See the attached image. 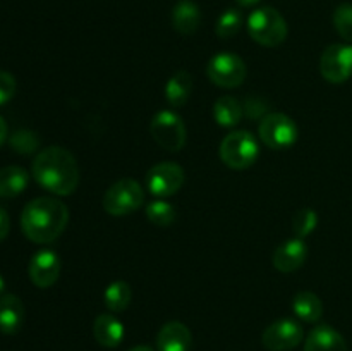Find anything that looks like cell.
Wrapping results in <instances>:
<instances>
[{
	"label": "cell",
	"instance_id": "6da1fadb",
	"mask_svg": "<svg viewBox=\"0 0 352 351\" xmlns=\"http://www.w3.org/2000/svg\"><path fill=\"white\" fill-rule=\"evenodd\" d=\"M33 178L38 184L57 196H67L78 189L79 165L74 155L62 147H48L34 157Z\"/></svg>",
	"mask_w": 352,
	"mask_h": 351
},
{
	"label": "cell",
	"instance_id": "7a4b0ae2",
	"mask_svg": "<svg viewBox=\"0 0 352 351\" xmlns=\"http://www.w3.org/2000/svg\"><path fill=\"white\" fill-rule=\"evenodd\" d=\"M69 222V209L57 198H34L21 213V229L24 236L36 244L57 240Z\"/></svg>",
	"mask_w": 352,
	"mask_h": 351
},
{
	"label": "cell",
	"instance_id": "3957f363",
	"mask_svg": "<svg viewBox=\"0 0 352 351\" xmlns=\"http://www.w3.org/2000/svg\"><path fill=\"white\" fill-rule=\"evenodd\" d=\"M248 33L263 47H278L287 38V23L274 7H260L248 17Z\"/></svg>",
	"mask_w": 352,
	"mask_h": 351
},
{
	"label": "cell",
	"instance_id": "277c9868",
	"mask_svg": "<svg viewBox=\"0 0 352 351\" xmlns=\"http://www.w3.org/2000/svg\"><path fill=\"white\" fill-rule=\"evenodd\" d=\"M260 157V145L250 131H232L220 143V158L227 167L244 171Z\"/></svg>",
	"mask_w": 352,
	"mask_h": 351
},
{
	"label": "cell",
	"instance_id": "5b68a950",
	"mask_svg": "<svg viewBox=\"0 0 352 351\" xmlns=\"http://www.w3.org/2000/svg\"><path fill=\"white\" fill-rule=\"evenodd\" d=\"M103 209L113 217H126L141 209L144 203V189L136 179L124 178L113 182L103 195Z\"/></svg>",
	"mask_w": 352,
	"mask_h": 351
},
{
	"label": "cell",
	"instance_id": "8992f818",
	"mask_svg": "<svg viewBox=\"0 0 352 351\" xmlns=\"http://www.w3.org/2000/svg\"><path fill=\"white\" fill-rule=\"evenodd\" d=\"M150 134L158 147L167 151H179L184 148L188 131L182 117L174 110H160L150 123Z\"/></svg>",
	"mask_w": 352,
	"mask_h": 351
},
{
	"label": "cell",
	"instance_id": "52a82bcc",
	"mask_svg": "<svg viewBox=\"0 0 352 351\" xmlns=\"http://www.w3.org/2000/svg\"><path fill=\"white\" fill-rule=\"evenodd\" d=\"M261 143L272 150H285L298 141V124L282 112H272L261 117L258 126Z\"/></svg>",
	"mask_w": 352,
	"mask_h": 351
},
{
	"label": "cell",
	"instance_id": "ba28073f",
	"mask_svg": "<svg viewBox=\"0 0 352 351\" xmlns=\"http://www.w3.org/2000/svg\"><path fill=\"white\" fill-rule=\"evenodd\" d=\"M248 74L246 64L239 55L232 52H220L210 58L206 65V76L210 81L220 88H237L244 83Z\"/></svg>",
	"mask_w": 352,
	"mask_h": 351
},
{
	"label": "cell",
	"instance_id": "9c48e42d",
	"mask_svg": "<svg viewBox=\"0 0 352 351\" xmlns=\"http://www.w3.org/2000/svg\"><path fill=\"white\" fill-rule=\"evenodd\" d=\"M320 72L333 85L346 83L352 76V45L333 43L327 47L320 58Z\"/></svg>",
	"mask_w": 352,
	"mask_h": 351
},
{
	"label": "cell",
	"instance_id": "30bf717a",
	"mask_svg": "<svg viewBox=\"0 0 352 351\" xmlns=\"http://www.w3.org/2000/svg\"><path fill=\"white\" fill-rule=\"evenodd\" d=\"M184 169L174 162H160L155 164L146 174V186L151 195L157 198L174 196L184 184Z\"/></svg>",
	"mask_w": 352,
	"mask_h": 351
},
{
	"label": "cell",
	"instance_id": "8fae6325",
	"mask_svg": "<svg viewBox=\"0 0 352 351\" xmlns=\"http://www.w3.org/2000/svg\"><path fill=\"white\" fill-rule=\"evenodd\" d=\"M302 327L292 319H280L263 330L261 343L268 351L294 350L302 341Z\"/></svg>",
	"mask_w": 352,
	"mask_h": 351
},
{
	"label": "cell",
	"instance_id": "7c38bea8",
	"mask_svg": "<svg viewBox=\"0 0 352 351\" xmlns=\"http://www.w3.org/2000/svg\"><path fill=\"white\" fill-rule=\"evenodd\" d=\"M60 268V258L55 251L40 250L31 257L30 265H28V274H30L31 282L36 288L47 289L57 282Z\"/></svg>",
	"mask_w": 352,
	"mask_h": 351
},
{
	"label": "cell",
	"instance_id": "4fadbf2b",
	"mask_svg": "<svg viewBox=\"0 0 352 351\" xmlns=\"http://www.w3.org/2000/svg\"><path fill=\"white\" fill-rule=\"evenodd\" d=\"M306 257H308V246H306L305 240L294 237V240L284 241L275 248L274 255H272V264L282 274H291L302 267Z\"/></svg>",
	"mask_w": 352,
	"mask_h": 351
},
{
	"label": "cell",
	"instance_id": "5bb4252c",
	"mask_svg": "<svg viewBox=\"0 0 352 351\" xmlns=\"http://www.w3.org/2000/svg\"><path fill=\"white\" fill-rule=\"evenodd\" d=\"M192 336L188 326L177 320L162 326L157 336L158 351H189L191 350Z\"/></svg>",
	"mask_w": 352,
	"mask_h": 351
},
{
	"label": "cell",
	"instance_id": "9a60e30c",
	"mask_svg": "<svg viewBox=\"0 0 352 351\" xmlns=\"http://www.w3.org/2000/svg\"><path fill=\"white\" fill-rule=\"evenodd\" d=\"M93 336L103 348H117L124 339V326L112 313H100L93 323Z\"/></svg>",
	"mask_w": 352,
	"mask_h": 351
},
{
	"label": "cell",
	"instance_id": "2e32d148",
	"mask_svg": "<svg viewBox=\"0 0 352 351\" xmlns=\"http://www.w3.org/2000/svg\"><path fill=\"white\" fill-rule=\"evenodd\" d=\"M24 322V305L19 296L7 295L0 296V332L12 336L21 329Z\"/></svg>",
	"mask_w": 352,
	"mask_h": 351
},
{
	"label": "cell",
	"instance_id": "e0dca14e",
	"mask_svg": "<svg viewBox=\"0 0 352 351\" xmlns=\"http://www.w3.org/2000/svg\"><path fill=\"white\" fill-rule=\"evenodd\" d=\"M305 351H347V343L333 327L318 326L309 332Z\"/></svg>",
	"mask_w": 352,
	"mask_h": 351
},
{
	"label": "cell",
	"instance_id": "ac0fdd59",
	"mask_svg": "<svg viewBox=\"0 0 352 351\" xmlns=\"http://www.w3.org/2000/svg\"><path fill=\"white\" fill-rule=\"evenodd\" d=\"M201 23V10L191 0H182L172 9V26L181 34H195Z\"/></svg>",
	"mask_w": 352,
	"mask_h": 351
},
{
	"label": "cell",
	"instance_id": "d6986e66",
	"mask_svg": "<svg viewBox=\"0 0 352 351\" xmlns=\"http://www.w3.org/2000/svg\"><path fill=\"white\" fill-rule=\"evenodd\" d=\"M192 92V76L188 71H177L165 85V98L168 105L179 109L188 103Z\"/></svg>",
	"mask_w": 352,
	"mask_h": 351
},
{
	"label": "cell",
	"instance_id": "ffe728a7",
	"mask_svg": "<svg viewBox=\"0 0 352 351\" xmlns=\"http://www.w3.org/2000/svg\"><path fill=\"white\" fill-rule=\"evenodd\" d=\"M30 176L19 165H7L0 169V196L14 198L28 188Z\"/></svg>",
	"mask_w": 352,
	"mask_h": 351
},
{
	"label": "cell",
	"instance_id": "44dd1931",
	"mask_svg": "<svg viewBox=\"0 0 352 351\" xmlns=\"http://www.w3.org/2000/svg\"><path fill=\"white\" fill-rule=\"evenodd\" d=\"M292 312L296 313L298 319L302 322L315 323L322 319L323 315V303L315 292L301 291L292 299Z\"/></svg>",
	"mask_w": 352,
	"mask_h": 351
},
{
	"label": "cell",
	"instance_id": "7402d4cb",
	"mask_svg": "<svg viewBox=\"0 0 352 351\" xmlns=\"http://www.w3.org/2000/svg\"><path fill=\"white\" fill-rule=\"evenodd\" d=\"M244 109L237 98L230 95L220 96L213 105V119L222 127H234L243 119Z\"/></svg>",
	"mask_w": 352,
	"mask_h": 351
},
{
	"label": "cell",
	"instance_id": "603a6c76",
	"mask_svg": "<svg viewBox=\"0 0 352 351\" xmlns=\"http://www.w3.org/2000/svg\"><path fill=\"white\" fill-rule=\"evenodd\" d=\"M131 298H133V289H131L129 282L126 281H113L103 295L107 308L112 313L124 312L129 306Z\"/></svg>",
	"mask_w": 352,
	"mask_h": 351
},
{
	"label": "cell",
	"instance_id": "cb8c5ba5",
	"mask_svg": "<svg viewBox=\"0 0 352 351\" xmlns=\"http://www.w3.org/2000/svg\"><path fill=\"white\" fill-rule=\"evenodd\" d=\"M144 212H146L148 220L158 227L172 226V224L175 222V217H177V212H175L174 205L165 202L164 198L153 200V202L148 203Z\"/></svg>",
	"mask_w": 352,
	"mask_h": 351
},
{
	"label": "cell",
	"instance_id": "d4e9b609",
	"mask_svg": "<svg viewBox=\"0 0 352 351\" xmlns=\"http://www.w3.org/2000/svg\"><path fill=\"white\" fill-rule=\"evenodd\" d=\"M244 23V17L241 14V10L237 9H227L223 10L219 16L215 24V33L217 36L222 38V40H229V38L236 36L241 31Z\"/></svg>",
	"mask_w": 352,
	"mask_h": 351
},
{
	"label": "cell",
	"instance_id": "484cf974",
	"mask_svg": "<svg viewBox=\"0 0 352 351\" xmlns=\"http://www.w3.org/2000/svg\"><path fill=\"white\" fill-rule=\"evenodd\" d=\"M318 226V213L313 209H301L294 213L292 219V229H294L296 237L305 240L306 236L313 233Z\"/></svg>",
	"mask_w": 352,
	"mask_h": 351
},
{
	"label": "cell",
	"instance_id": "4316f807",
	"mask_svg": "<svg viewBox=\"0 0 352 351\" xmlns=\"http://www.w3.org/2000/svg\"><path fill=\"white\" fill-rule=\"evenodd\" d=\"M333 26L347 43H352V3H340L333 10Z\"/></svg>",
	"mask_w": 352,
	"mask_h": 351
},
{
	"label": "cell",
	"instance_id": "83f0119b",
	"mask_svg": "<svg viewBox=\"0 0 352 351\" xmlns=\"http://www.w3.org/2000/svg\"><path fill=\"white\" fill-rule=\"evenodd\" d=\"M10 147L14 148V151L23 155H30L33 151H36L38 145H40V140H38L36 134L33 131L28 129H19L10 136Z\"/></svg>",
	"mask_w": 352,
	"mask_h": 351
},
{
	"label": "cell",
	"instance_id": "f1b7e54d",
	"mask_svg": "<svg viewBox=\"0 0 352 351\" xmlns=\"http://www.w3.org/2000/svg\"><path fill=\"white\" fill-rule=\"evenodd\" d=\"M16 88L17 85L14 76L10 72L0 71V107L12 100V96L16 95Z\"/></svg>",
	"mask_w": 352,
	"mask_h": 351
},
{
	"label": "cell",
	"instance_id": "f546056e",
	"mask_svg": "<svg viewBox=\"0 0 352 351\" xmlns=\"http://www.w3.org/2000/svg\"><path fill=\"white\" fill-rule=\"evenodd\" d=\"M10 229V220H9V213L0 206V243L7 237Z\"/></svg>",
	"mask_w": 352,
	"mask_h": 351
},
{
	"label": "cell",
	"instance_id": "4dcf8cb0",
	"mask_svg": "<svg viewBox=\"0 0 352 351\" xmlns=\"http://www.w3.org/2000/svg\"><path fill=\"white\" fill-rule=\"evenodd\" d=\"M7 136H9V127H7V123L3 120V117L0 116V147L6 143Z\"/></svg>",
	"mask_w": 352,
	"mask_h": 351
},
{
	"label": "cell",
	"instance_id": "1f68e13d",
	"mask_svg": "<svg viewBox=\"0 0 352 351\" xmlns=\"http://www.w3.org/2000/svg\"><path fill=\"white\" fill-rule=\"evenodd\" d=\"M236 2L243 7H253L256 6V3H260L261 0H236Z\"/></svg>",
	"mask_w": 352,
	"mask_h": 351
},
{
	"label": "cell",
	"instance_id": "d6a6232c",
	"mask_svg": "<svg viewBox=\"0 0 352 351\" xmlns=\"http://www.w3.org/2000/svg\"><path fill=\"white\" fill-rule=\"evenodd\" d=\"M129 351H153L150 346H134Z\"/></svg>",
	"mask_w": 352,
	"mask_h": 351
},
{
	"label": "cell",
	"instance_id": "836d02e7",
	"mask_svg": "<svg viewBox=\"0 0 352 351\" xmlns=\"http://www.w3.org/2000/svg\"><path fill=\"white\" fill-rule=\"evenodd\" d=\"M3 288H6V282H3V277H2V275H0V296H2Z\"/></svg>",
	"mask_w": 352,
	"mask_h": 351
}]
</instances>
